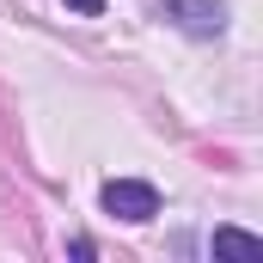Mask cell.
Segmentation results:
<instances>
[{"label":"cell","mask_w":263,"mask_h":263,"mask_svg":"<svg viewBox=\"0 0 263 263\" xmlns=\"http://www.w3.org/2000/svg\"><path fill=\"white\" fill-rule=\"evenodd\" d=\"M208 251H214V257H245V263H257V257H263V239H257V233H239V227H214Z\"/></svg>","instance_id":"3"},{"label":"cell","mask_w":263,"mask_h":263,"mask_svg":"<svg viewBox=\"0 0 263 263\" xmlns=\"http://www.w3.org/2000/svg\"><path fill=\"white\" fill-rule=\"evenodd\" d=\"M104 214H117V220H153L159 214V190L153 184H141V178H110L104 184Z\"/></svg>","instance_id":"1"},{"label":"cell","mask_w":263,"mask_h":263,"mask_svg":"<svg viewBox=\"0 0 263 263\" xmlns=\"http://www.w3.org/2000/svg\"><path fill=\"white\" fill-rule=\"evenodd\" d=\"M178 31H190V37H220L227 31V6L220 0H165L159 6Z\"/></svg>","instance_id":"2"}]
</instances>
